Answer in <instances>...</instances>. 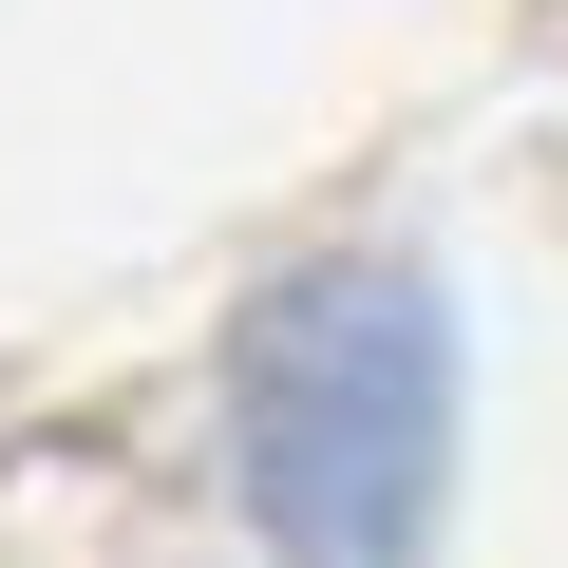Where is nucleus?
Here are the masks:
<instances>
[{"label": "nucleus", "instance_id": "1", "mask_svg": "<svg viewBox=\"0 0 568 568\" xmlns=\"http://www.w3.org/2000/svg\"><path fill=\"white\" fill-rule=\"evenodd\" d=\"M227 455L284 568H417L455 493V304L417 265H304L227 342Z\"/></svg>", "mask_w": 568, "mask_h": 568}]
</instances>
